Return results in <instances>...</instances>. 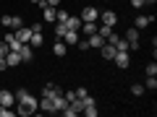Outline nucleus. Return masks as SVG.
I'll return each mask as SVG.
<instances>
[{
    "label": "nucleus",
    "instance_id": "f257e3e1",
    "mask_svg": "<svg viewBox=\"0 0 157 117\" xmlns=\"http://www.w3.org/2000/svg\"><path fill=\"white\" fill-rule=\"evenodd\" d=\"M123 39L131 44V50H136V47H139V29H136V26H128V31H126Z\"/></svg>",
    "mask_w": 157,
    "mask_h": 117
},
{
    "label": "nucleus",
    "instance_id": "f03ea898",
    "mask_svg": "<svg viewBox=\"0 0 157 117\" xmlns=\"http://www.w3.org/2000/svg\"><path fill=\"white\" fill-rule=\"evenodd\" d=\"M78 18H81V23H84V21H97V18H100V11H97L94 5H86Z\"/></svg>",
    "mask_w": 157,
    "mask_h": 117
},
{
    "label": "nucleus",
    "instance_id": "7ed1b4c3",
    "mask_svg": "<svg viewBox=\"0 0 157 117\" xmlns=\"http://www.w3.org/2000/svg\"><path fill=\"white\" fill-rule=\"evenodd\" d=\"M13 34H16V39L21 42V44H29V39H32V26H18Z\"/></svg>",
    "mask_w": 157,
    "mask_h": 117
},
{
    "label": "nucleus",
    "instance_id": "20e7f679",
    "mask_svg": "<svg viewBox=\"0 0 157 117\" xmlns=\"http://www.w3.org/2000/svg\"><path fill=\"white\" fill-rule=\"evenodd\" d=\"M113 62H115L118 68H128L131 57H128V52H126V50H118V52H115V57H113Z\"/></svg>",
    "mask_w": 157,
    "mask_h": 117
},
{
    "label": "nucleus",
    "instance_id": "39448f33",
    "mask_svg": "<svg viewBox=\"0 0 157 117\" xmlns=\"http://www.w3.org/2000/svg\"><path fill=\"white\" fill-rule=\"evenodd\" d=\"M55 13H58V8L42 3V21H45V23H55Z\"/></svg>",
    "mask_w": 157,
    "mask_h": 117
},
{
    "label": "nucleus",
    "instance_id": "423d86ee",
    "mask_svg": "<svg viewBox=\"0 0 157 117\" xmlns=\"http://www.w3.org/2000/svg\"><path fill=\"white\" fill-rule=\"evenodd\" d=\"M97 29H100V23H97V21H84L78 31L84 34V37H92V34H97Z\"/></svg>",
    "mask_w": 157,
    "mask_h": 117
},
{
    "label": "nucleus",
    "instance_id": "0eeeda50",
    "mask_svg": "<svg viewBox=\"0 0 157 117\" xmlns=\"http://www.w3.org/2000/svg\"><path fill=\"white\" fill-rule=\"evenodd\" d=\"M18 57H21V62H32V60H34L32 44H21V47H18Z\"/></svg>",
    "mask_w": 157,
    "mask_h": 117
},
{
    "label": "nucleus",
    "instance_id": "6e6552de",
    "mask_svg": "<svg viewBox=\"0 0 157 117\" xmlns=\"http://www.w3.org/2000/svg\"><path fill=\"white\" fill-rule=\"evenodd\" d=\"M97 21H102L105 26H115V23H118V16H115L113 11H105V13H100V18H97Z\"/></svg>",
    "mask_w": 157,
    "mask_h": 117
},
{
    "label": "nucleus",
    "instance_id": "1a4fd4ad",
    "mask_svg": "<svg viewBox=\"0 0 157 117\" xmlns=\"http://www.w3.org/2000/svg\"><path fill=\"white\" fill-rule=\"evenodd\" d=\"M100 52H102V57H105V60H113V57H115V44H110V42H105V44L100 47Z\"/></svg>",
    "mask_w": 157,
    "mask_h": 117
},
{
    "label": "nucleus",
    "instance_id": "9d476101",
    "mask_svg": "<svg viewBox=\"0 0 157 117\" xmlns=\"http://www.w3.org/2000/svg\"><path fill=\"white\" fill-rule=\"evenodd\" d=\"M8 44V50H13V52H18V47H21V42L16 39V34H6V39H3Z\"/></svg>",
    "mask_w": 157,
    "mask_h": 117
},
{
    "label": "nucleus",
    "instance_id": "9b49d317",
    "mask_svg": "<svg viewBox=\"0 0 157 117\" xmlns=\"http://www.w3.org/2000/svg\"><path fill=\"white\" fill-rule=\"evenodd\" d=\"M13 101H16V96H13L8 89H3V91H0V104H3V107H11Z\"/></svg>",
    "mask_w": 157,
    "mask_h": 117
},
{
    "label": "nucleus",
    "instance_id": "f8f14e48",
    "mask_svg": "<svg viewBox=\"0 0 157 117\" xmlns=\"http://www.w3.org/2000/svg\"><path fill=\"white\" fill-rule=\"evenodd\" d=\"M78 39L81 37H78V31H73V29H68V31L63 34V42H66V44H76Z\"/></svg>",
    "mask_w": 157,
    "mask_h": 117
},
{
    "label": "nucleus",
    "instance_id": "ddd939ff",
    "mask_svg": "<svg viewBox=\"0 0 157 117\" xmlns=\"http://www.w3.org/2000/svg\"><path fill=\"white\" fill-rule=\"evenodd\" d=\"M6 62H8V68H16V65H21V57H18V52H8L6 55Z\"/></svg>",
    "mask_w": 157,
    "mask_h": 117
},
{
    "label": "nucleus",
    "instance_id": "4468645a",
    "mask_svg": "<svg viewBox=\"0 0 157 117\" xmlns=\"http://www.w3.org/2000/svg\"><path fill=\"white\" fill-rule=\"evenodd\" d=\"M66 42H63V39H58V42H55V44H52V52H55V57H63V55H66Z\"/></svg>",
    "mask_w": 157,
    "mask_h": 117
},
{
    "label": "nucleus",
    "instance_id": "2eb2a0df",
    "mask_svg": "<svg viewBox=\"0 0 157 117\" xmlns=\"http://www.w3.org/2000/svg\"><path fill=\"white\" fill-rule=\"evenodd\" d=\"M149 23H152V16H136L134 26H136V29H147Z\"/></svg>",
    "mask_w": 157,
    "mask_h": 117
},
{
    "label": "nucleus",
    "instance_id": "dca6fc26",
    "mask_svg": "<svg viewBox=\"0 0 157 117\" xmlns=\"http://www.w3.org/2000/svg\"><path fill=\"white\" fill-rule=\"evenodd\" d=\"M86 44H89V47H102V44H105V39H102L100 34H92V37H86Z\"/></svg>",
    "mask_w": 157,
    "mask_h": 117
},
{
    "label": "nucleus",
    "instance_id": "f3484780",
    "mask_svg": "<svg viewBox=\"0 0 157 117\" xmlns=\"http://www.w3.org/2000/svg\"><path fill=\"white\" fill-rule=\"evenodd\" d=\"M66 26H68V29H73V31H78V29H81V18H78V16H68Z\"/></svg>",
    "mask_w": 157,
    "mask_h": 117
},
{
    "label": "nucleus",
    "instance_id": "a211bd4d",
    "mask_svg": "<svg viewBox=\"0 0 157 117\" xmlns=\"http://www.w3.org/2000/svg\"><path fill=\"white\" fill-rule=\"evenodd\" d=\"M66 31H68L66 23H63V21H55V37H58V39H63V34H66Z\"/></svg>",
    "mask_w": 157,
    "mask_h": 117
},
{
    "label": "nucleus",
    "instance_id": "6ab92c4d",
    "mask_svg": "<svg viewBox=\"0 0 157 117\" xmlns=\"http://www.w3.org/2000/svg\"><path fill=\"white\" fill-rule=\"evenodd\" d=\"M115 50H126V52H131V44L126 42L123 37H118V39H115Z\"/></svg>",
    "mask_w": 157,
    "mask_h": 117
},
{
    "label": "nucleus",
    "instance_id": "aec40b11",
    "mask_svg": "<svg viewBox=\"0 0 157 117\" xmlns=\"http://www.w3.org/2000/svg\"><path fill=\"white\" fill-rule=\"evenodd\" d=\"M144 83H134V86H131V94H134V96H141V94H144Z\"/></svg>",
    "mask_w": 157,
    "mask_h": 117
},
{
    "label": "nucleus",
    "instance_id": "412c9836",
    "mask_svg": "<svg viewBox=\"0 0 157 117\" xmlns=\"http://www.w3.org/2000/svg\"><path fill=\"white\" fill-rule=\"evenodd\" d=\"M144 89H157V78H155V76H147V83H144Z\"/></svg>",
    "mask_w": 157,
    "mask_h": 117
},
{
    "label": "nucleus",
    "instance_id": "4be33fe9",
    "mask_svg": "<svg viewBox=\"0 0 157 117\" xmlns=\"http://www.w3.org/2000/svg\"><path fill=\"white\" fill-rule=\"evenodd\" d=\"M81 112H84L86 117H97V109H94V104H92V107H84Z\"/></svg>",
    "mask_w": 157,
    "mask_h": 117
},
{
    "label": "nucleus",
    "instance_id": "5701e85b",
    "mask_svg": "<svg viewBox=\"0 0 157 117\" xmlns=\"http://www.w3.org/2000/svg\"><path fill=\"white\" fill-rule=\"evenodd\" d=\"M11 115H13L11 107H3V104H0V117H11Z\"/></svg>",
    "mask_w": 157,
    "mask_h": 117
},
{
    "label": "nucleus",
    "instance_id": "b1692460",
    "mask_svg": "<svg viewBox=\"0 0 157 117\" xmlns=\"http://www.w3.org/2000/svg\"><path fill=\"white\" fill-rule=\"evenodd\" d=\"M0 23H3V26H13V16H3Z\"/></svg>",
    "mask_w": 157,
    "mask_h": 117
},
{
    "label": "nucleus",
    "instance_id": "393cba45",
    "mask_svg": "<svg viewBox=\"0 0 157 117\" xmlns=\"http://www.w3.org/2000/svg\"><path fill=\"white\" fill-rule=\"evenodd\" d=\"M147 76H157V65H155V62L147 65Z\"/></svg>",
    "mask_w": 157,
    "mask_h": 117
},
{
    "label": "nucleus",
    "instance_id": "a878e982",
    "mask_svg": "<svg viewBox=\"0 0 157 117\" xmlns=\"http://www.w3.org/2000/svg\"><path fill=\"white\" fill-rule=\"evenodd\" d=\"M63 96H66V101H73V99H76V91L68 89V91H63Z\"/></svg>",
    "mask_w": 157,
    "mask_h": 117
},
{
    "label": "nucleus",
    "instance_id": "bb28decb",
    "mask_svg": "<svg viewBox=\"0 0 157 117\" xmlns=\"http://www.w3.org/2000/svg\"><path fill=\"white\" fill-rule=\"evenodd\" d=\"M18 26H24V18L21 16H13V26L11 29H18Z\"/></svg>",
    "mask_w": 157,
    "mask_h": 117
},
{
    "label": "nucleus",
    "instance_id": "cd10ccee",
    "mask_svg": "<svg viewBox=\"0 0 157 117\" xmlns=\"http://www.w3.org/2000/svg\"><path fill=\"white\" fill-rule=\"evenodd\" d=\"M8 52H11V50H8V44H6V42H0V57H6Z\"/></svg>",
    "mask_w": 157,
    "mask_h": 117
},
{
    "label": "nucleus",
    "instance_id": "c85d7f7f",
    "mask_svg": "<svg viewBox=\"0 0 157 117\" xmlns=\"http://www.w3.org/2000/svg\"><path fill=\"white\" fill-rule=\"evenodd\" d=\"M86 94H89V91H86L84 86H78V89H76V96H86Z\"/></svg>",
    "mask_w": 157,
    "mask_h": 117
},
{
    "label": "nucleus",
    "instance_id": "c756f323",
    "mask_svg": "<svg viewBox=\"0 0 157 117\" xmlns=\"http://www.w3.org/2000/svg\"><path fill=\"white\" fill-rule=\"evenodd\" d=\"M45 5H52V8H58V5H60V0H45Z\"/></svg>",
    "mask_w": 157,
    "mask_h": 117
},
{
    "label": "nucleus",
    "instance_id": "7c9ffc66",
    "mask_svg": "<svg viewBox=\"0 0 157 117\" xmlns=\"http://www.w3.org/2000/svg\"><path fill=\"white\" fill-rule=\"evenodd\" d=\"M131 5L134 8H144V0H131Z\"/></svg>",
    "mask_w": 157,
    "mask_h": 117
},
{
    "label": "nucleus",
    "instance_id": "2f4dec72",
    "mask_svg": "<svg viewBox=\"0 0 157 117\" xmlns=\"http://www.w3.org/2000/svg\"><path fill=\"white\" fill-rule=\"evenodd\" d=\"M8 68V62H6V57H0V70H6Z\"/></svg>",
    "mask_w": 157,
    "mask_h": 117
},
{
    "label": "nucleus",
    "instance_id": "473e14b6",
    "mask_svg": "<svg viewBox=\"0 0 157 117\" xmlns=\"http://www.w3.org/2000/svg\"><path fill=\"white\" fill-rule=\"evenodd\" d=\"M144 5H155V0H144Z\"/></svg>",
    "mask_w": 157,
    "mask_h": 117
},
{
    "label": "nucleus",
    "instance_id": "72a5a7b5",
    "mask_svg": "<svg viewBox=\"0 0 157 117\" xmlns=\"http://www.w3.org/2000/svg\"><path fill=\"white\" fill-rule=\"evenodd\" d=\"M32 3H42V0H32Z\"/></svg>",
    "mask_w": 157,
    "mask_h": 117
}]
</instances>
